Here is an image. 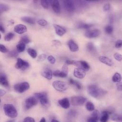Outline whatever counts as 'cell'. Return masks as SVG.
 Returning <instances> with one entry per match:
<instances>
[{"label":"cell","mask_w":122,"mask_h":122,"mask_svg":"<svg viewBox=\"0 0 122 122\" xmlns=\"http://www.w3.org/2000/svg\"><path fill=\"white\" fill-rule=\"evenodd\" d=\"M87 89L89 94L95 98H100L106 93V91H105L95 84H92L88 86Z\"/></svg>","instance_id":"cell-1"},{"label":"cell","mask_w":122,"mask_h":122,"mask_svg":"<svg viewBox=\"0 0 122 122\" xmlns=\"http://www.w3.org/2000/svg\"><path fill=\"white\" fill-rule=\"evenodd\" d=\"M4 110L5 114L11 118H16L18 115L16 109L14 105L11 104H5L4 105Z\"/></svg>","instance_id":"cell-2"},{"label":"cell","mask_w":122,"mask_h":122,"mask_svg":"<svg viewBox=\"0 0 122 122\" xmlns=\"http://www.w3.org/2000/svg\"><path fill=\"white\" fill-rule=\"evenodd\" d=\"M53 87L57 91L64 92L66 91L68 87V84L63 81H55L52 83Z\"/></svg>","instance_id":"cell-3"},{"label":"cell","mask_w":122,"mask_h":122,"mask_svg":"<svg viewBox=\"0 0 122 122\" xmlns=\"http://www.w3.org/2000/svg\"><path fill=\"white\" fill-rule=\"evenodd\" d=\"M30 88V84L27 82H22L17 83L14 86V89L18 93H22L28 90Z\"/></svg>","instance_id":"cell-4"},{"label":"cell","mask_w":122,"mask_h":122,"mask_svg":"<svg viewBox=\"0 0 122 122\" xmlns=\"http://www.w3.org/2000/svg\"><path fill=\"white\" fill-rule=\"evenodd\" d=\"M86 98L83 96H73L71 98V104L74 106H82L84 105Z\"/></svg>","instance_id":"cell-5"},{"label":"cell","mask_w":122,"mask_h":122,"mask_svg":"<svg viewBox=\"0 0 122 122\" xmlns=\"http://www.w3.org/2000/svg\"><path fill=\"white\" fill-rule=\"evenodd\" d=\"M63 5L65 9L68 13H72L74 12L75 6L74 3L71 0H65L63 2Z\"/></svg>","instance_id":"cell-6"},{"label":"cell","mask_w":122,"mask_h":122,"mask_svg":"<svg viewBox=\"0 0 122 122\" xmlns=\"http://www.w3.org/2000/svg\"><path fill=\"white\" fill-rule=\"evenodd\" d=\"M73 65L77 66L84 71H87L89 70L90 67L88 63L85 61H74V60Z\"/></svg>","instance_id":"cell-7"},{"label":"cell","mask_w":122,"mask_h":122,"mask_svg":"<svg viewBox=\"0 0 122 122\" xmlns=\"http://www.w3.org/2000/svg\"><path fill=\"white\" fill-rule=\"evenodd\" d=\"M38 103L37 99L35 97H30L26 99L25 102V108L26 110H29L34 106L37 105Z\"/></svg>","instance_id":"cell-8"},{"label":"cell","mask_w":122,"mask_h":122,"mask_svg":"<svg viewBox=\"0 0 122 122\" xmlns=\"http://www.w3.org/2000/svg\"><path fill=\"white\" fill-rule=\"evenodd\" d=\"M101 34L100 30L97 29L89 30L85 33L84 35L88 38H94L98 37Z\"/></svg>","instance_id":"cell-9"},{"label":"cell","mask_w":122,"mask_h":122,"mask_svg":"<svg viewBox=\"0 0 122 122\" xmlns=\"http://www.w3.org/2000/svg\"><path fill=\"white\" fill-rule=\"evenodd\" d=\"M15 67L17 69L24 70L29 67V64L27 61L19 58L17 59V62L15 64Z\"/></svg>","instance_id":"cell-10"},{"label":"cell","mask_w":122,"mask_h":122,"mask_svg":"<svg viewBox=\"0 0 122 122\" xmlns=\"http://www.w3.org/2000/svg\"><path fill=\"white\" fill-rule=\"evenodd\" d=\"M53 26L55 29L56 34L60 36H62L66 33V30L64 27L56 24H53Z\"/></svg>","instance_id":"cell-11"},{"label":"cell","mask_w":122,"mask_h":122,"mask_svg":"<svg viewBox=\"0 0 122 122\" xmlns=\"http://www.w3.org/2000/svg\"><path fill=\"white\" fill-rule=\"evenodd\" d=\"M100 118V113L97 110H94L91 116L87 119V122H97Z\"/></svg>","instance_id":"cell-12"},{"label":"cell","mask_w":122,"mask_h":122,"mask_svg":"<svg viewBox=\"0 0 122 122\" xmlns=\"http://www.w3.org/2000/svg\"><path fill=\"white\" fill-rule=\"evenodd\" d=\"M50 4L52 6V9L53 12L57 13L59 14L61 13V7L59 2L57 0H53V1H50Z\"/></svg>","instance_id":"cell-13"},{"label":"cell","mask_w":122,"mask_h":122,"mask_svg":"<svg viewBox=\"0 0 122 122\" xmlns=\"http://www.w3.org/2000/svg\"><path fill=\"white\" fill-rule=\"evenodd\" d=\"M14 32L18 34H23L27 32V29L25 25L22 24L16 25L14 28Z\"/></svg>","instance_id":"cell-14"},{"label":"cell","mask_w":122,"mask_h":122,"mask_svg":"<svg viewBox=\"0 0 122 122\" xmlns=\"http://www.w3.org/2000/svg\"><path fill=\"white\" fill-rule=\"evenodd\" d=\"M85 72V71L80 68H76L74 70V75L75 77L78 79H83L85 77L86 75V73Z\"/></svg>","instance_id":"cell-15"},{"label":"cell","mask_w":122,"mask_h":122,"mask_svg":"<svg viewBox=\"0 0 122 122\" xmlns=\"http://www.w3.org/2000/svg\"><path fill=\"white\" fill-rule=\"evenodd\" d=\"M100 62L109 66H112L113 65V61L111 59L105 56H101L99 57Z\"/></svg>","instance_id":"cell-16"},{"label":"cell","mask_w":122,"mask_h":122,"mask_svg":"<svg viewBox=\"0 0 122 122\" xmlns=\"http://www.w3.org/2000/svg\"><path fill=\"white\" fill-rule=\"evenodd\" d=\"M58 103L61 107L64 109H68L70 106L69 100L67 98H64L59 100Z\"/></svg>","instance_id":"cell-17"},{"label":"cell","mask_w":122,"mask_h":122,"mask_svg":"<svg viewBox=\"0 0 122 122\" xmlns=\"http://www.w3.org/2000/svg\"><path fill=\"white\" fill-rule=\"evenodd\" d=\"M42 76L48 80H51L52 78L53 73L52 70L49 68H46L43 70L42 72Z\"/></svg>","instance_id":"cell-18"},{"label":"cell","mask_w":122,"mask_h":122,"mask_svg":"<svg viewBox=\"0 0 122 122\" xmlns=\"http://www.w3.org/2000/svg\"><path fill=\"white\" fill-rule=\"evenodd\" d=\"M68 44L70 51L73 52H75L79 50L78 45L72 40H70L68 42Z\"/></svg>","instance_id":"cell-19"},{"label":"cell","mask_w":122,"mask_h":122,"mask_svg":"<svg viewBox=\"0 0 122 122\" xmlns=\"http://www.w3.org/2000/svg\"><path fill=\"white\" fill-rule=\"evenodd\" d=\"M110 113H111L108 111H105L103 112L101 117L100 118V121L102 122H106L107 121Z\"/></svg>","instance_id":"cell-20"},{"label":"cell","mask_w":122,"mask_h":122,"mask_svg":"<svg viewBox=\"0 0 122 122\" xmlns=\"http://www.w3.org/2000/svg\"><path fill=\"white\" fill-rule=\"evenodd\" d=\"M0 83L1 85L5 87L9 86V83L6 76L4 74H2L0 77Z\"/></svg>","instance_id":"cell-21"},{"label":"cell","mask_w":122,"mask_h":122,"mask_svg":"<svg viewBox=\"0 0 122 122\" xmlns=\"http://www.w3.org/2000/svg\"><path fill=\"white\" fill-rule=\"evenodd\" d=\"M21 19H22V21L23 22H25L30 24H34L35 23V19L32 17L24 16V17H22Z\"/></svg>","instance_id":"cell-22"},{"label":"cell","mask_w":122,"mask_h":122,"mask_svg":"<svg viewBox=\"0 0 122 122\" xmlns=\"http://www.w3.org/2000/svg\"><path fill=\"white\" fill-rule=\"evenodd\" d=\"M113 82L114 83H119L121 82V75L118 73H116L113 75L112 78Z\"/></svg>","instance_id":"cell-23"},{"label":"cell","mask_w":122,"mask_h":122,"mask_svg":"<svg viewBox=\"0 0 122 122\" xmlns=\"http://www.w3.org/2000/svg\"><path fill=\"white\" fill-rule=\"evenodd\" d=\"M27 52L30 56H31L33 58H36L37 56V53L36 51L32 48H29L27 50Z\"/></svg>","instance_id":"cell-24"},{"label":"cell","mask_w":122,"mask_h":122,"mask_svg":"<svg viewBox=\"0 0 122 122\" xmlns=\"http://www.w3.org/2000/svg\"><path fill=\"white\" fill-rule=\"evenodd\" d=\"M53 75L55 77H61V78H65L67 76V75L63 73L62 71H60L59 70H56L54 72H53Z\"/></svg>","instance_id":"cell-25"},{"label":"cell","mask_w":122,"mask_h":122,"mask_svg":"<svg viewBox=\"0 0 122 122\" xmlns=\"http://www.w3.org/2000/svg\"><path fill=\"white\" fill-rule=\"evenodd\" d=\"M93 25L91 24L84 23H80L78 26L77 28L79 29H89Z\"/></svg>","instance_id":"cell-26"},{"label":"cell","mask_w":122,"mask_h":122,"mask_svg":"<svg viewBox=\"0 0 122 122\" xmlns=\"http://www.w3.org/2000/svg\"><path fill=\"white\" fill-rule=\"evenodd\" d=\"M87 49L89 52H92V53L95 52L96 51L95 45H94V44L93 43H89L87 44Z\"/></svg>","instance_id":"cell-27"},{"label":"cell","mask_w":122,"mask_h":122,"mask_svg":"<svg viewBox=\"0 0 122 122\" xmlns=\"http://www.w3.org/2000/svg\"><path fill=\"white\" fill-rule=\"evenodd\" d=\"M25 44L22 43H19L16 45V49L17 51L19 52H23L25 49Z\"/></svg>","instance_id":"cell-28"},{"label":"cell","mask_w":122,"mask_h":122,"mask_svg":"<svg viewBox=\"0 0 122 122\" xmlns=\"http://www.w3.org/2000/svg\"><path fill=\"white\" fill-rule=\"evenodd\" d=\"M85 106L86 109L89 111H93L95 110V105L91 102H87Z\"/></svg>","instance_id":"cell-29"},{"label":"cell","mask_w":122,"mask_h":122,"mask_svg":"<svg viewBox=\"0 0 122 122\" xmlns=\"http://www.w3.org/2000/svg\"><path fill=\"white\" fill-rule=\"evenodd\" d=\"M69 83L73 85H74L78 89H82V86L81 85V84L77 81H74V79H70V81H69Z\"/></svg>","instance_id":"cell-30"},{"label":"cell","mask_w":122,"mask_h":122,"mask_svg":"<svg viewBox=\"0 0 122 122\" xmlns=\"http://www.w3.org/2000/svg\"><path fill=\"white\" fill-rule=\"evenodd\" d=\"M50 4V1H47V0H42V1H41V5L44 9H48Z\"/></svg>","instance_id":"cell-31"},{"label":"cell","mask_w":122,"mask_h":122,"mask_svg":"<svg viewBox=\"0 0 122 122\" xmlns=\"http://www.w3.org/2000/svg\"><path fill=\"white\" fill-rule=\"evenodd\" d=\"M14 37V35L12 33H9L7 34L5 36H4V40L6 42L10 41L11 40H12L13 37Z\"/></svg>","instance_id":"cell-32"},{"label":"cell","mask_w":122,"mask_h":122,"mask_svg":"<svg viewBox=\"0 0 122 122\" xmlns=\"http://www.w3.org/2000/svg\"><path fill=\"white\" fill-rule=\"evenodd\" d=\"M9 6L5 4H0V10H1V12H4L8 11L9 10Z\"/></svg>","instance_id":"cell-33"},{"label":"cell","mask_w":122,"mask_h":122,"mask_svg":"<svg viewBox=\"0 0 122 122\" xmlns=\"http://www.w3.org/2000/svg\"><path fill=\"white\" fill-rule=\"evenodd\" d=\"M30 41L29 39V38L27 36H24L21 38V39L19 42V43H22V44H29V43H30Z\"/></svg>","instance_id":"cell-34"},{"label":"cell","mask_w":122,"mask_h":122,"mask_svg":"<svg viewBox=\"0 0 122 122\" xmlns=\"http://www.w3.org/2000/svg\"><path fill=\"white\" fill-rule=\"evenodd\" d=\"M40 102L42 105L43 106H46L49 104V100L48 99L47 96H46L45 97H44L41 99L39 100Z\"/></svg>","instance_id":"cell-35"},{"label":"cell","mask_w":122,"mask_h":122,"mask_svg":"<svg viewBox=\"0 0 122 122\" xmlns=\"http://www.w3.org/2000/svg\"><path fill=\"white\" fill-rule=\"evenodd\" d=\"M113 27L111 25H107L105 28V31L106 33L108 34H111L113 32Z\"/></svg>","instance_id":"cell-36"},{"label":"cell","mask_w":122,"mask_h":122,"mask_svg":"<svg viewBox=\"0 0 122 122\" xmlns=\"http://www.w3.org/2000/svg\"><path fill=\"white\" fill-rule=\"evenodd\" d=\"M77 114V111H76V110H71L68 112V115L69 117L72 118L75 117L76 116Z\"/></svg>","instance_id":"cell-37"},{"label":"cell","mask_w":122,"mask_h":122,"mask_svg":"<svg viewBox=\"0 0 122 122\" xmlns=\"http://www.w3.org/2000/svg\"><path fill=\"white\" fill-rule=\"evenodd\" d=\"M47 59L49 63L52 65H54L56 62V59L55 57L52 55H50L48 57Z\"/></svg>","instance_id":"cell-38"},{"label":"cell","mask_w":122,"mask_h":122,"mask_svg":"<svg viewBox=\"0 0 122 122\" xmlns=\"http://www.w3.org/2000/svg\"><path fill=\"white\" fill-rule=\"evenodd\" d=\"M37 22L42 26H45L48 24V22L44 19H40L37 21Z\"/></svg>","instance_id":"cell-39"},{"label":"cell","mask_w":122,"mask_h":122,"mask_svg":"<svg viewBox=\"0 0 122 122\" xmlns=\"http://www.w3.org/2000/svg\"><path fill=\"white\" fill-rule=\"evenodd\" d=\"M112 119L113 121H122V118L121 117V116L118 115L117 114H114L112 117Z\"/></svg>","instance_id":"cell-40"},{"label":"cell","mask_w":122,"mask_h":122,"mask_svg":"<svg viewBox=\"0 0 122 122\" xmlns=\"http://www.w3.org/2000/svg\"><path fill=\"white\" fill-rule=\"evenodd\" d=\"M113 57L114 59L119 62H121L122 60V56L121 54L118 53H115L113 55Z\"/></svg>","instance_id":"cell-41"},{"label":"cell","mask_w":122,"mask_h":122,"mask_svg":"<svg viewBox=\"0 0 122 122\" xmlns=\"http://www.w3.org/2000/svg\"><path fill=\"white\" fill-rule=\"evenodd\" d=\"M62 72L64 73L66 75H68V66L67 64H65L64 65V66L62 67Z\"/></svg>","instance_id":"cell-42"},{"label":"cell","mask_w":122,"mask_h":122,"mask_svg":"<svg viewBox=\"0 0 122 122\" xmlns=\"http://www.w3.org/2000/svg\"><path fill=\"white\" fill-rule=\"evenodd\" d=\"M46 55L45 54H40L38 57V61L39 62H43L46 59Z\"/></svg>","instance_id":"cell-43"},{"label":"cell","mask_w":122,"mask_h":122,"mask_svg":"<svg viewBox=\"0 0 122 122\" xmlns=\"http://www.w3.org/2000/svg\"><path fill=\"white\" fill-rule=\"evenodd\" d=\"M24 122H35V120L31 117H27L23 120Z\"/></svg>","instance_id":"cell-44"},{"label":"cell","mask_w":122,"mask_h":122,"mask_svg":"<svg viewBox=\"0 0 122 122\" xmlns=\"http://www.w3.org/2000/svg\"><path fill=\"white\" fill-rule=\"evenodd\" d=\"M0 51H1L2 52L5 53L7 52L8 50L4 45L3 44H0Z\"/></svg>","instance_id":"cell-45"},{"label":"cell","mask_w":122,"mask_h":122,"mask_svg":"<svg viewBox=\"0 0 122 122\" xmlns=\"http://www.w3.org/2000/svg\"><path fill=\"white\" fill-rule=\"evenodd\" d=\"M18 52L17 51H15V50H13L12 52H11L10 53H9V55L10 57H16L18 56Z\"/></svg>","instance_id":"cell-46"},{"label":"cell","mask_w":122,"mask_h":122,"mask_svg":"<svg viewBox=\"0 0 122 122\" xmlns=\"http://www.w3.org/2000/svg\"><path fill=\"white\" fill-rule=\"evenodd\" d=\"M110 9V5L109 3L106 4L103 7V10L105 12H108Z\"/></svg>","instance_id":"cell-47"},{"label":"cell","mask_w":122,"mask_h":122,"mask_svg":"<svg viewBox=\"0 0 122 122\" xmlns=\"http://www.w3.org/2000/svg\"><path fill=\"white\" fill-rule=\"evenodd\" d=\"M122 45V41L121 40H118L115 44V47L117 48H120Z\"/></svg>","instance_id":"cell-48"},{"label":"cell","mask_w":122,"mask_h":122,"mask_svg":"<svg viewBox=\"0 0 122 122\" xmlns=\"http://www.w3.org/2000/svg\"><path fill=\"white\" fill-rule=\"evenodd\" d=\"M116 86H117V89H118L119 91H121L122 90V84L121 82H119V83H117Z\"/></svg>","instance_id":"cell-49"},{"label":"cell","mask_w":122,"mask_h":122,"mask_svg":"<svg viewBox=\"0 0 122 122\" xmlns=\"http://www.w3.org/2000/svg\"><path fill=\"white\" fill-rule=\"evenodd\" d=\"M53 44L56 45V46H58V45H61V44L60 43V42L58 40H54L52 41Z\"/></svg>","instance_id":"cell-50"},{"label":"cell","mask_w":122,"mask_h":122,"mask_svg":"<svg viewBox=\"0 0 122 122\" xmlns=\"http://www.w3.org/2000/svg\"><path fill=\"white\" fill-rule=\"evenodd\" d=\"M5 94H6V92L4 90L1 89V90H0V95H1V96L2 97L4 96Z\"/></svg>","instance_id":"cell-51"},{"label":"cell","mask_w":122,"mask_h":122,"mask_svg":"<svg viewBox=\"0 0 122 122\" xmlns=\"http://www.w3.org/2000/svg\"><path fill=\"white\" fill-rule=\"evenodd\" d=\"M0 30L3 33H4L5 32V29L2 24H0Z\"/></svg>","instance_id":"cell-52"},{"label":"cell","mask_w":122,"mask_h":122,"mask_svg":"<svg viewBox=\"0 0 122 122\" xmlns=\"http://www.w3.org/2000/svg\"><path fill=\"white\" fill-rule=\"evenodd\" d=\"M40 122H46V120H45V119L44 117H43V118H42V119H41V120H40Z\"/></svg>","instance_id":"cell-53"},{"label":"cell","mask_w":122,"mask_h":122,"mask_svg":"<svg viewBox=\"0 0 122 122\" xmlns=\"http://www.w3.org/2000/svg\"><path fill=\"white\" fill-rule=\"evenodd\" d=\"M51 122H59L58 120H55V119H53V120H52V121H51Z\"/></svg>","instance_id":"cell-54"}]
</instances>
